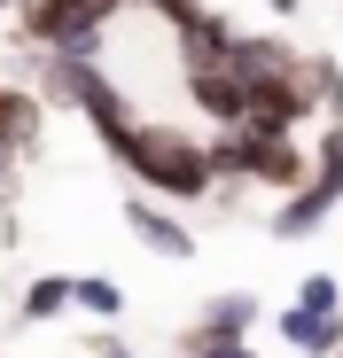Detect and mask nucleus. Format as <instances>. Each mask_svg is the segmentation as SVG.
<instances>
[{"label": "nucleus", "instance_id": "nucleus-4", "mask_svg": "<svg viewBox=\"0 0 343 358\" xmlns=\"http://www.w3.org/2000/svg\"><path fill=\"white\" fill-rule=\"evenodd\" d=\"M125 226H133V242H141V250H156V257H172V265H188V257H195L188 218H172L156 195H125Z\"/></svg>", "mask_w": 343, "mask_h": 358}, {"label": "nucleus", "instance_id": "nucleus-14", "mask_svg": "<svg viewBox=\"0 0 343 358\" xmlns=\"http://www.w3.org/2000/svg\"><path fill=\"white\" fill-rule=\"evenodd\" d=\"M133 8H148V16H164L172 31H180V24H195V16H203V0H133Z\"/></svg>", "mask_w": 343, "mask_h": 358}, {"label": "nucleus", "instance_id": "nucleus-1", "mask_svg": "<svg viewBox=\"0 0 343 358\" xmlns=\"http://www.w3.org/2000/svg\"><path fill=\"white\" fill-rule=\"evenodd\" d=\"M102 148L141 179V195H172V203H211V195H218L211 141H195V133H164V125L125 117V125L102 133Z\"/></svg>", "mask_w": 343, "mask_h": 358}, {"label": "nucleus", "instance_id": "nucleus-12", "mask_svg": "<svg viewBox=\"0 0 343 358\" xmlns=\"http://www.w3.org/2000/svg\"><path fill=\"white\" fill-rule=\"evenodd\" d=\"M180 350H188V358H258L250 335H195V327L180 335Z\"/></svg>", "mask_w": 343, "mask_h": 358}, {"label": "nucleus", "instance_id": "nucleus-11", "mask_svg": "<svg viewBox=\"0 0 343 358\" xmlns=\"http://www.w3.org/2000/svg\"><path fill=\"white\" fill-rule=\"evenodd\" d=\"M71 312H94V320H125V288L109 273H78L71 280Z\"/></svg>", "mask_w": 343, "mask_h": 358}, {"label": "nucleus", "instance_id": "nucleus-16", "mask_svg": "<svg viewBox=\"0 0 343 358\" xmlns=\"http://www.w3.org/2000/svg\"><path fill=\"white\" fill-rule=\"evenodd\" d=\"M265 8H273V16H297V8H304V0H265Z\"/></svg>", "mask_w": 343, "mask_h": 358}, {"label": "nucleus", "instance_id": "nucleus-6", "mask_svg": "<svg viewBox=\"0 0 343 358\" xmlns=\"http://www.w3.org/2000/svg\"><path fill=\"white\" fill-rule=\"evenodd\" d=\"M39 133H47V101L31 94V86H0V156H31L39 148Z\"/></svg>", "mask_w": 343, "mask_h": 358}, {"label": "nucleus", "instance_id": "nucleus-9", "mask_svg": "<svg viewBox=\"0 0 343 358\" xmlns=\"http://www.w3.org/2000/svg\"><path fill=\"white\" fill-rule=\"evenodd\" d=\"M258 320H265V296L258 288H218L211 304L195 312V335H250Z\"/></svg>", "mask_w": 343, "mask_h": 358}, {"label": "nucleus", "instance_id": "nucleus-15", "mask_svg": "<svg viewBox=\"0 0 343 358\" xmlns=\"http://www.w3.org/2000/svg\"><path fill=\"white\" fill-rule=\"evenodd\" d=\"M86 358H141V350H125L118 335H94V350H86Z\"/></svg>", "mask_w": 343, "mask_h": 358}, {"label": "nucleus", "instance_id": "nucleus-17", "mask_svg": "<svg viewBox=\"0 0 343 358\" xmlns=\"http://www.w3.org/2000/svg\"><path fill=\"white\" fill-rule=\"evenodd\" d=\"M0 8H16V0H0Z\"/></svg>", "mask_w": 343, "mask_h": 358}, {"label": "nucleus", "instance_id": "nucleus-13", "mask_svg": "<svg viewBox=\"0 0 343 358\" xmlns=\"http://www.w3.org/2000/svg\"><path fill=\"white\" fill-rule=\"evenodd\" d=\"M289 304H312V312H343V280H335V273H304Z\"/></svg>", "mask_w": 343, "mask_h": 358}, {"label": "nucleus", "instance_id": "nucleus-8", "mask_svg": "<svg viewBox=\"0 0 343 358\" xmlns=\"http://www.w3.org/2000/svg\"><path fill=\"white\" fill-rule=\"evenodd\" d=\"M172 39H180V71H218L226 55H234V24H226V16H211V8H203L195 24H180Z\"/></svg>", "mask_w": 343, "mask_h": 358}, {"label": "nucleus", "instance_id": "nucleus-10", "mask_svg": "<svg viewBox=\"0 0 343 358\" xmlns=\"http://www.w3.org/2000/svg\"><path fill=\"white\" fill-rule=\"evenodd\" d=\"M63 312H71V280H63V273H39V280L24 288V304H16L24 327H47V320H63Z\"/></svg>", "mask_w": 343, "mask_h": 358}, {"label": "nucleus", "instance_id": "nucleus-5", "mask_svg": "<svg viewBox=\"0 0 343 358\" xmlns=\"http://www.w3.org/2000/svg\"><path fill=\"white\" fill-rule=\"evenodd\" d=\"M273 335H281V350H289V358H335V350H343V312L289 304V312L273 320Z\"/></svg>", "mask_w": 343, "mask_h": 358}, {"label": "nucleus", "instance_id": "nucleus-2", "mask_svg": "<svg viewBox=\"0 0 343 358\" xmlns=\"http://www.w3.org/2000/svg\"><path fill=\"white\" fill-rule=\"evenodd\" d=\"M125 8L133 0H16V31L24 47H47V55H102Z\"/></svg>", "mask_w": 343, "mask_h": 358}, {"label": "nucleus", "instance_id": "nucleus-3", "mask_svg": "<svg viewBox=\"0 0 343 358\" xmlns=\"http://www.w3.org/2000/svg\"><path fill=\"white\" fill-rule=\"evenodd\" d=\"M335 210H343V117H328L320 156H312V179L265 218V234H273V242H304V234H320Z\"/></svg>", "mask_w": 343, "mask_h": 358}, {"label": "nucleus", "instance_id": "nucleus-7", "mask_svg": "<svg viewBox=\"0 0 343 358\" xmlns=\"http://www.w3.org/2000/svg\"><path fill=\"white\" fill-rule=\"evenodd\" d=\"M188 94H195V109L211 117L218 133H226V125H242V117H250V94H242V78L226 71V63H218V71H188Z\"/></svg>", "mask_w": 343, "mask_h": 358}]
</instances>
